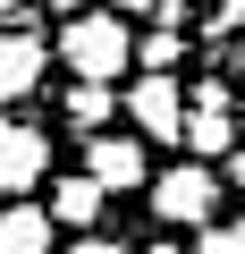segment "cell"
I'll use <instances>...</instances> for the list:
<instances>
[{"label": "cell", "mask_w": 245, "mask_h": 254, "mask_svg": "<svg viewBox=\"0 0 245 254\" xmlns=\"http://www.w3.org/2000/svg\"><path fill=\"white\" fill-rule=\"evenodd\" d=\"M127 51H136V34H127L118 9H76V17L59 26V60H68V76H85V85H110L118 68H127Z\"/></svg>", "instance_id": "obj_1"}, {"label": "cell", "mask_w": 245, "mask_h": 254, "mask_svg": "<svg viewBox=\"0 0 245 254\" xmlns=\"http://www.w3.org/2000/svg\"><path fill=\"white\" fill-rule=\"evenodd\" d=\"M178 144H195V161H228L237 153V102L220 76H203L186 93V119H178Z\"/></svg>", "instance_id": "obj_2"}, {"label": "cell", "mask_w": 245, "mask_h": 254, "mask_svg": "<svg viewBox=\"0 0 245 254\" xmlns=\"http://www.w3.org/2000/svg\"><path fill=\"white\" fill-rule=\"evenodd\" d=\"M152 212H161L169 229H203V220L220 212L211 161H178V170H161V178H152Z\"/></svg>", "instance_id": "obj_3"}, {"label": "cell", "mask_w": 245, "mask_h": 254, "mask_svg": "<svg viewBox=\"0 0 245 254\" xmlns=\"http://www.w3.org/2000/svg\"><path fill=\"white\" fill-rule=\"evenodd\" d=\"M51 178V136L43 127H26V119H0V195H26V187H43Z\"/></svg>", "instance_id": "obj_4"}, {"label": "cell", "mask_w": 245, "mask_h": 254, "mask_svg": "<svg viewBox=\"0 0 245 254\" xmlns=\"http://www.w3.org/2000/svg\"><path fill=\"white\" fill-rule=\"evenodd\" d=\"M127 119L144 127V144H178V119H186V93H178V76H136V93H127Z\"/></svg>", "instance_id": "obj_5"}, {"label": "cell", "mask_w": 245, "mask_h": 254, "mask_svg": "<svg viewBox=\"0 0 245 254\" xmlns=\"http://www.w3.org/2000/svg\"><path fill=\"white\" fill-rule=\"evenodd\" d=\"M43 60H51V43H43V34H26V26L0 34V102H26V93L43 85Z\"/></svg>", "instance_id": "obj_6"}, {"label": "cell", "mask_w": 245, "mask_h": 254, "mask_svg": "<svg viewBox=\"0 0 245 254\" xmlns=\"http://www.w3.org/2000/svg\"><path fill=\"white\" fill-rule=\"evenodd\" d=\"M85 178H93L101 195H110V187H144V136H93Z\"/></svg>", "instance_id": "obj_7"}, {"label": "cell", "mask_w": 245, "mask_h": 254, "mask_svg": "<svg viewBox=\"0 0 245 254\" xmlns=\"http://www.w3.org/2000/svg\"><path fill=\"white\" fill-rule=\"evenodd\" d=\"M51 237H59V229H51L43 203H26V195L0 203V254H51Z\"/></svg>", "instance_id": "obj_8"}, {"label": "cell", "mask_w": 245, "mask_h": 254, "mask_svg": "<svg viewBox=\"0 0 245 254\" xmlns=\"http://www.w3.org/2000/svg\"><path fill=\"white\" fill-rule=\"evenodd\" d=\"M211 68L220 76H245V0H211Z\"/></svg>", "instance_id": "obj_9"}, {"label": "cell", "mask_w": 245, "mask_h": 254, "mask_svg": "<svg viewBox=\"0 0 245 254\" xmlns=\"http://www.w3.org/2000/svg\"><path fill=\"white\" fill-rule=\"evenodd\" d=\"M43 212H51V229H93V220H101V187L76 170V178H59V187H51V203H43Z\"/></svg>", "instance_id": "obj_10"}, {"label": "cell", "mask_w": 245, "mask_h": 254, "mask_svg": "<svg viewBox=\"0 0 245 254\" xmlns=\"http://www.w3.org/2000/svg\"><path fill=\"white\" fill-rule=\"evenodd\" d=\"M127 60H144V76H169V68L186 60V34H178V26H152V34L127 51Z\"/></svg>", "instance_id": "obj_11"}, {"label": "cell", "mask_w": 245, "mask_h": 254, "mask_svg": "<svg viewBox=\"0 0 245 254\" xmlns=\"http://www.w3.org/2000/svg\"><path fill=\"white\" fill-rule=\"evenodd\" d=\"M110 110H118V102H110V85H85V76L68 85V119H76V127H101Z\"/></svg>", "instance_id": "obj_12"}, {"label": "cell", "mask_w": 245, "mask_h": 254, "mask_svg": "<svg viewBox=\"0 0 245 254\" xmlns=\"http://www.w3.org/2000/svg\"><path fill=\"white\" fill-rule=\"evenodd\" d=\"M195 254H245V220H203V246Z\"/></svg>", "instance_id": "obj_13"}, {"label": "cell", "mask_w": 245, "mask_h": 254, "mask_svg": "<svg viewBox=\"0 0 245 254\" xmlns=\"http://www.w3.org/2000/svg\"><path fill=\"white\" fill-rule=\"evenodd\" d=\"M68 254H127V246H110V237H93V229H76V246Z\"/></svg>", "instance_id": "obj_14"}, {"label": "cell", "mask_w": 245, "mask_h": 254, "mask_svg": "<svg viewBox=\"0 0 245 254\" xmlns=\"http://www.w3.org/2000/svg\"><path fill=\"white\" fill-rule=\"evenodd\" d=\"M110 9H118V17H161L169 0H110Z\"/></svg>", "instance_id": "obj_15"}, {"label": "cell", "mask_w": 245, "mask_h": 254, "mask_svg": "<svg viewBox=\"0 0 245 254\" xmlns=\"http://www.w3.org/2000/svg\"><path fill=\"white\" fill-rule=\"evenodd\" d=\"M43 9H59V17H76V9H93V0H43Z\"/></svg>", "instance_id": "obj_16"}, {"label": "cell", "mask_w": 245, "mask_h": 254, "mask_svg": "<svg viewBox=\"0 0 245 254\" xmlns=\"http://www.w3.org/2000/svg\"><path fill=\"white\" fill-rule=\"evenodd\" d=\"M144 254H186V246H169V237H161V246H144Z\"/></svg>", "instance_id": "obj_17"}, {"label": "cell", "mask_w": 245, "mask_h": 254, "mask_svg": "<svg viewBox=\"0 0 245 254\" xmlns=\"http://www.w3.org/2000/svg\"><path fill=\"white\" fill-rule=\"evenodd\" d=\"M203 9H211V0H203Z\"/></svg>", "instance_id": "obj_18"}]
</instances>
